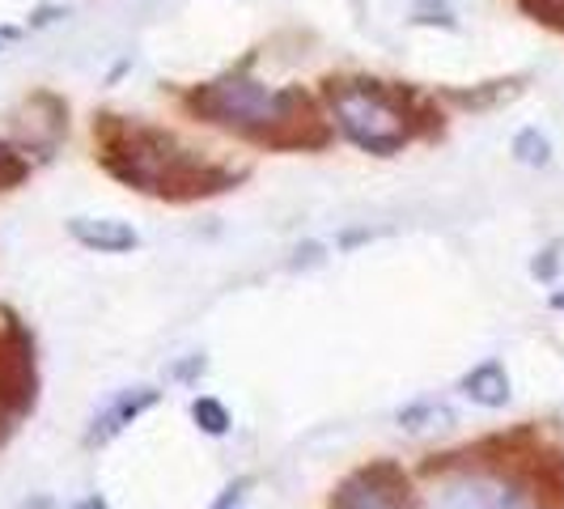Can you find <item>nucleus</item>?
<instances>
[{
  "instance_id": "obj_3",
  "label": "nucleus",
  "mask_w": 564,
  "mask_h": 509,
  "mask_svg": "<svg viewBox=\"0 0 564 509\" xmlns=\"http://www.w3.org/2000/svg\"><path fill=\"white\" fill-rule=\"evenodd\" d=\"M323 98H327L332 123L373 158H395L416 137L442 132V115L429 107L424 94L408 85L378 82V77H327Z\"/></svg>"
},
{
  "instance_id": "obj_2",
  "label": "nucleus",
  "mask_w": 564,
  "mask_h": 509,
  "mask_svg": "<svg viewBox=\"0 0 564 509\" xmlns=\"http://www.w3.org/2000/svg\"><path fill=\"white\" fill-rule=\"evenodd\" d=\"M183 107L204 119L229 128L238 137L268 149H323L332 141V123L323 119L318 102L306 89H268L254 77L226 73L217 82H204L183 94Z\"/></svg>"
},
{
  "instance_id": "obj_9",
  "label": "nucleus",
  "mask_w": 564,
  "mask_h": 509,
  "mask_svg": "<svg viewBox=\"0 0 564 509\" xmlns=\"http://www.w3.org/2000/svg\"><path fill=\"white\" fill-rule=\"evenodd\" d=\"M458 391L471 399V403H480V408H506L509 403L506 366H501V361H484V366H476L471 373H463Z\"/></svg>"
},
{
  "instance_id": "obj_10",
  "label": "nucleus",
  "mask_w": 564,
  "mask_h": 509,
  "mask_svg": "<svg viewBox=\"0 0 564 509\" xmlns=\"http://www.w3.org/2000/svg\"><path fill=\"white\" fill-rule=\"evenodd\" d=\"M399 424L408 429V433H424V429H446L454 424V412L446 403H433V399H424V403H412V408H403L399 412Z\"/></svg>"
},
{
  "instance_id": "obj_13",
  "label": "nucleus",
  "mask_w": 564,
  "mask_h": 509,
  "mask_svg": "<svg viewBox=\"0 0 564 509\" xmlns=\"http://www.w3.org/2000/svg\"><path fill=\"white\" fill-rule=\"evenodd\" d=\"M30 174V162L13 149L9 141H0V192H13V187H22Z\"/></svg>"
},
{
  "instance_id": "obj_8",
  "label": "nucleus",
  "mask_w": 564,
  "mask_h": 509,
  "mask_svg": "<svg viewBox=\"0 0 564 509\" xmlns=\"http://www.w3.org/2000/svg\"><path fill=\"white\" fill-rule=\"evenodd\" d=\"M68 234L98 254H123L132 251V247H141V234L128 221H115V217H73Z\"/></svg>"
},
{
  "instance_id": "obj_11",
  "label": "nucleus",
  "mask_w": 564,
  "mask_h": 509,
  "mask_svg": "<svg viewBox=\"0 0 564 509\" xmlns=\"http://www.w3.org/2000/svg\"><path fill=\"white\" fill-rule=\"evenodd\" d=\"M192 421H196L208 437H226L229 433L226 403H221V399H213V396H199L196 403H192Z\"/></svg>"
},
{
  "instance_id": "obj_5",
  "label": "nucleus",
  "mask_w": 564,
  "mask_h": 509,
  "mask_svg": "<svg viewBox=\"0 0 564 509\" xmlns=\"http://www.w3.org/2000/svg\"><path fill=\"white\" fill-rule=\"evenodd\" d=\"M327 509H416L412 476L391 458L366 463L332 492Z\"/></svg>"
},
{
  "instance_id": "obj_14",
  "label": "nucleus",
  "mask_w": 564,
  "mask_h": 509,
  "mask_svg": "<svg viewBox=\"0 0 564 509\" xmlns=\"http://www.w3.org/2000/svg\"><path fill=\"white\" fill-rule=\"evenodd\" d=\"M556 268H561V247H547V251H539V259L531 263V272H535L539 281H552V277H556Z\"/></svg>"
},
{
  "instance_id": "obj_12",
  "label": "nucleus",
  "mask_w": 564,
  "mask_h": 509,
  "mask_svg": "<svg viewBox=\"0 0 564 509\" xmlns=\"http://www.w3.org/2000/svg\"><path fill=\"white\" fill-rule=\"evenodd\" d=\"M513 158L527 162V166H547L552 162V144L539 128H527V132L513 137Z\"/></svg>"
},
{
  "instance_id": "obj_1",
  "label": "nucleus",
  "mask_w": 564,
  "mask_h": 509,
  "mask_svg": "<svg viewBox=\"0 0 564 509\" xmlns=\"http://www.w3.org/2000/svg\"><path fill=\"white\" fill-rule=\"evenodd\" d=\"M94 141H98V158H102L107 174L128 183L132 192L174 199V204L221 196L229 187H238V178L247 174V170L199 158L192 144H183L166 128L123 119V115H98Z\"/></svg>"
},
{
  "instance_id": "obj_16",
  "label": "nucleus",
  "mask_w": 564,
  "mask_h": 509,
  "mask_svg": "<svg viewBox=\"0 0 564 509\" xmlns=\"http://www.w3.org/2000/svg\"><path fill=\"white\" fill-rule=\"evenodd\" d=\"M73 509H111V506H107L102 497H85V501H77Z\"/></svg>"
},
{
  "instance_id": "obj_15",
  "label": "nucleus",
  "mask_w": 564,
  "mask_h": 509,
  "mask_svg": "<svg viewBox=\"0 0 564 509\" xmlns=\"http://www.w3.org/2000/svg\"><path fill=\"white\" fill-rule=\"evenodd\" d=\"M242 488H247V480H238V484H234V488H226L229 497H226V501H221V506H213V509H234V497H238Z\"/></svg>"
},
{
  "instance_id": "obj_4",
  "label": "nucleus",
  "mask_w": 564,
  "mask_h": 509,
  "mask_svg": "<svg viewBox=\"0 0 564 509\" xmlns=\"http://www.w3.org/2000/svg\"><path fill=\"white\" fill-rule=\"evenodd\" d=\"M39 399V366H34V336L22 318L0 306V442L18 429Z\"/></svg>"
},
{
  "instance_id": "obj_6",
  "label": "nucleus",
  "mask_w": 564,
  "mask_h": 509,
  "mask_svg": "<svg viewBox=\"0 0 564 509\" xmlns=\"http://www.w3.org/2000/svg\"><path fill=\"white\" fill-rule=\"evenodd\" d=\"M446 509H531L527 497L518 492V480H506L497 472H463L446 480L442 492Z\"/></svg>"
},
{
  "instance_id": "obj_17",
  "label": "nucleus",
  "mask_w": 564,
  "mask_h": 509,
  "mask_svg": "<svg viewBox=\"0 0 564 509\" xmlns=\"http://www.w3.org/2000/svg\"><path fill=\"white\" fill-rule=\"evenodd\" d=\"M552 311L564 314V289H556V293H552Z\"/></svg>"
},
{
  "instance_id": "obj_7",
  "label": "nucleus",
  "mask_w": 564,
  "mask_h": 509,
  "mask_svg": "<svg viewBox=\"0 0 564 509\" xmlns=\"http://www.w3.org/2000/svg\"><path fill=\"white\" fill-rule=\"evenodd\" d=\"M162 403V391H153V387H132V391H119V396L94 416V429H89V446H107V442H115L128 424H137L149 412V408H158Z\"/></svg>"
}]
</instances>
